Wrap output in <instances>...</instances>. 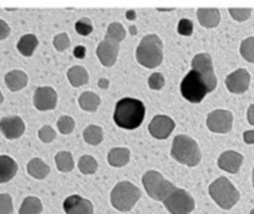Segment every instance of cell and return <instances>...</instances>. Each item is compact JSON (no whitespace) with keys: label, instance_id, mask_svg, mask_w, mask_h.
<instances>
[{"label":"cell","instance_id":"37","mask_svg":"<svg viewBox=\"0 0 254 214\" xmlns=\"http://www.w3.org/2000/svg\"><path fill=\"white\" fill-rule=\"evenodd\" d=\"M165 79L162 73H153L148 79V85L153 90H160L164 86Z\"/></svg>","mask_w":254,"mask_h":214},{"label":"cell","instance_id":"6","mask_svg":"<svg viewBox=\"0 0 254 214\" xmlns=\"http://www.w3.org/2000/svg\"><path fill=\"white\" fill-rule=\"evenodd\" d=\"M142 183L148 196L158 202L164 201L177 188L173 183L165 179L159 172H155V170H148L143 175Z\"/></svg>","mask_w":254,"mask_h":214},{"label":"cell","instance_id":"36","mask_svg":"<svg viewBox=\"0 0 254 214\" xmlns=\"http://www.w3.org/2000/svg\"><path fill=\"white\" fill-rule=\"evenodd\" d=\"M13 199L9 194H0V214H11L13 213Z\"/></svg>","mask_w":254,"mask_h":214},{"label":"cell","instance_id":"39","mask_svg":"<svg viewBox=\"0 0 254 214\" xmlns=\"http://www.w3.org/2000/svg\"><path fill=\"white\" fill-rule=\"evenodd\" d=\"M194 24L189 19H181L178 23V33L184 37H190L193 34Z\"/></svg>","mask_w":254,"mask_h":214},{"label":"cell","instance_id":"17","mask_svg":"<svg viewBox=\"0 0 254 214\" xmlns=\"http://www.w3.org/2000/svg\"><path fill=\"white\" fill-rule=\"evenodd\" d=\"M242 163H243V155L241 153L234 150H227L220 154L219 159H218V167L224 172L236 174L241 169Z\"/></svg>","mask_w":254,"mask_h":214},{"label":"cell","instance_id":"23","mask_svg":"<svg viewBox=\"0 0 254 214\" xmlns=\"http://www.w3.org/2000/svg\"><path fill=\"white\" fill-rule=\"evenodd\" d=\"M66 75H68L69 81H70V84L74 88L85 85L89 81V74H88L87 69L81 66L71 67L68 71V73H66Z\"/></svg>","mask_w":254,"mask_h":214},{"label":"cell","instance_id":"7","mask_svg":"<svg viewBox=\"0 0 254 214\" xmlns=\"http://www.w3.org/2000/svg\"><path fill=\"white\" fill-rule=\"evenodd\" d=\"M181 93L186 100L190 103H200L209 93L202 75L191 69L181 83Z\"/></svg>","mask_w":254,"mask_h":214},{"label":"cell","instance_id":"31","mask_svg":"<svg viewBox=\"0 0 254 214\" xmlns=\"http://www.w3.org/2000/svg\"><path fill=\"white\" fill-rule=\"evenodd\" d=\"M126 34H127L126 29H124V26L122 25L121 23H112L109 24V26H108L105 38L117 40V42L121 43L122 40H124V38H126Z\"/></svg>","mask_w":254,"mask_h":214},{"label":"cell","instance_id":"12","mask_svg":"<svg viewBox=\"0 0 254 214\" xmlns=\"http://www.w3.org/2000/svg\"><path fill=\"white\" fill-rule=\"evenodd\" d=\"M34 107L40 112L53 110L58 103V94L52 86H39L34 93Z\"/></svg>","mask_w":254,"mask_h":214},{"label":"cell","instance_id":"5","mask_svg":"<svg viewBox=\"0 0 254 214\" xmlns=\"http://www.w3.org/2000/svg\"><path fill=\"white\" fill-rule=\"evenodd\" d=\"M142 193L138 187L131 184L130 182L118 183L110 194L112 206L119 212H129L136 202L139 201Z\"/></svg>","mask_w":254,"mask_h":214},{"label":"cell","instance_id":"45","mask_svg":"<svg viewBox=\"0 0 254 214\" xmlns=\"http://www.w3.org/2000/svg\"><path fill=\"white\" fill-rule=\"evenodd\" d=\"M108 85H109V81L107 80V79H100L99 80V86L100 88H108Z\"/></svg>","mask_w":254,"mask_h":214},{"label":"cell","instance_id":"18","mask_svg":"<svg viewBox=\"0 0 254 214\" xmlns=\"http://www.w3.org/2000/svg\"><path fill=\"white\" fill-rule=\"evenodd\" d=\"M196 18L200 25L204 28H215L220 21V11L215 8H200L196 10Z\"/></svg>","mask_w":254,"mask_h":214},{"label":"cell","instance_id":"43","mask_svg":"<svg viewBox=\"0 0 254 214\" xmlns=\"http://www.w3.org/2000/svg\"><path fill=\"white\" fill-rule=\"evenodd\" d=\"M247 119H248V123L251 126H254V104H252L248 108V112H247Z\"/></svg>","mask_w":254,"mask_h":214},{"label":"cell","instance_id":"11","mask_svg":"<svg viewBox=\"0 0 254 214\" xmlns=\"http://www.w3.org/2000/svg\"><path fill=\"white\" fill-rule=\"evenodd\" d=\"M121 49V43L117 40L104 38L103 42L99 43L97 48V57L100 60V63L104 67H113L117 63Z\"/></svg>","mask_w":254,"mask_h":214},{"label":"cell","instance_id":"33","mask_svg":"<svg viewBox=\"0 0 254 214\" xmlns=\"http://www.w3.org/2000/svg\"><path fill=\"white\" fill-rule=\"evenodd\" d=\"M75 30L78 34L87 37L92 34L93 32V23L89 18H81L75 23Z\"/></svg>","mask_w":254,"mask_h":214},{"label":"cell","instance_id":"16","mask_svg":"<svg viewBox=\"0 0 254 214\" xmlns=\"http://www.w3.org/2000/svg\"><path fill=\"white\" fill-rule=\"evenodd\" d=\"M63 208L65 214H93L94 212L92 202L76 194L68 197L64 201Z\"/></svg>","mask_w":254,"mask_h":214},{"label":"cell","instance_id":"10","mask_svg":"<svg viewBox=\"0 0 254 214\" xmlns=\"http://www.w3.org/2000/svg\"><path fill=\"white\" fill-rule=\"evenodd\" d=\"M207 127L213 133H229L233 127V114L224 109L210 112L207 117Z\"/></svg>","mask_w":254,"mask_h":214},{"label":"cell","instance_id":"20","mask_svg":"<svg viewBox=\"0 0 254 214\" xmlns=\"http://www.w3.org/2000/svg\"><path fill=\"white\" fill-rule=\"evenodd\" d=\"M4 80L9 90L19 91L28 84V75L23 71H10L5 74Z\"/></svg>","mask_w":254,"mask_h":214},{"label":"cell","instance_id":"41","mask_svg":"<svg viewBox=\"0 0 254 214\" xmlns=\"http://www.w3.org/2000/svg\"><path fill=\"white\" fill-rule=\"evenodd\" d=\"M73 54L76 59H84V57L87 54V49H85L83 45H78V47H75V49L73 50Z\"/></svg>","mask_w":254,"mask_h":214},{"label":"cell","instance_id":"1","mask_svg":"<svg viewBox=\"0 0 254 214\" xmlns=\"http://www.w3.org/2000/svg\"><path fill=\"white\" fill-rule=\"evenodd\" d=\"M145 118V105L142 100L134 98H123L118 100L114 109V123L119 128L133 131L142 126Z\"/></svg>","mask_w":254,"mask_h":214},{"label":"cell","instance_id":"27","mask_svg":"<svg viewBox=\"0 0 254 214\" xmlns=\"http://www.w3.org/2000/svg\"><path fill=\"white\" fill-rule=\"evenodd\" d=\"M84 141L90 145H99L103 142V129L98 126H88L83 132Z\"/></svg>","mask_w":254,"mask_h":214},{"label":"cell","instance_id":"22","mask_svg":"<svg viewBox=\"0 0 254 214\" xmlns=\"http://www.w3.org/2000/svg\"><path fill=\"white\" fill-rule=\"evenodd\" d=\"M38 44H39V40L34 34H25L19 39L16 49L24 57H32L37 49Z\"/></svg>","mask_w":254,"mask_h":214},{"label":"cell","instance_id":"30","mask_svg":"<svg viewBox=\"0 0 254 214\" xmlns=\"http://www.w3.org/2000/svg\"><path fill=\"white\" fill-rule=\"evenodd\" d=\"M242 58L248 63H254V37H249L242 42L239 48Z\"/></svg>","mask_w":254,"mask_h":214},{"label":"cell","instance_id":"13","mask_svg":"<svg viewBox=\"0 0 254 214\" xmlns=\"http://www.w3.org/2000/svg\"><path fill=\"white\" fill-rule=\"evenodd\" d=\"M225 85L233 94H243L248 90L249 85H251V74L243 68L237 69L233 73L227 75Z\"/></svg>","mask_w":254,"mask_h":214},{"label":"cell","instance_id":"15","mask_svg":"<svg viewBox=\"0 0 254 214\" xmlns=\"http://www.w3.org/2000/svg\"><path fill=\"white\" fill-rule=\"evenodd\" d=\"M0 132L3 133L9 141L20 138L25 132V124L24 120L18 115H11V117H4L0 120Z\"/></svg>","mask_w":254,"mask_h":214},{"label":"cell","instance_id":"46","mask_svg":"<svg viewBox=\"0 0 254 214\" xmlns=\"http://www.w3.org/2000/svg\"><path fill=\"white\" fill-rule=\"evenodd\" d=\"M130 34L135 35L136 34V28L135 26H130Z\"/></svg>","mask_w":254,"mask_h":214},{"label":"cell","instance_id":"35","mask_svg":"<svg viewBox=\"0 0 254 214\" xmlns=\"http://www.w3.org/2000/svg\"><path fill=\"white\" fill-rule=\"evenodd\" d=\"M229 14H231L232 18L234 20L239 21H247L252 15V9L251 8H246V9H238V8H231L229 9Z\"/></svg>","mask_w":254,"mask_h":214},{"label":"cell","instance_id":"14","mask_svg":"<svg viewBox=\"0 0 254 214\" xmlns=\"http://www.w3.org/2000/svg\"><path fill=\"white\" fill-rule=\"evenodd\" d=\"M176 128V123L167 115H155L149 123V133L155 139H167Z\"/></svg>","mask_w":254,"mask_h":214},{"label":"cell","instance_id":"8","mask_svg":"<svg viewBox=\"0 0 254 214\" xmlns=\"http://www.w3.org/2000/svg\"><path fill=\"white\" fill-rule=\"evenodd\" d=\"M164 207L171 214H189L195 208L194 198L187 191L176 188L163 201Z\"/></svg>","mask_w":254,"mask_h":214},{"label":"cell","instance_id":"34","mask_svg":"<svg viewBox=\"0 0 254 214\" xmlns=\"http://www.w3.org/2000/svg\"><path fill=\"white\" fill-rule=\"evenodd\" d=\"M53 45L58 52H64V50L69 49L70 48V39H69L68 34L65 33H61L53 40Z\"/></svg>","mask_w":254,"mask_h":214},{"label":"cell","instance_id":"2","mask_svg":"<svg viewBox=\"0 0 254 214\" xmlns=\"http://www.w3.org/2000/svg\"><path fill=\"white\" fill-rule=\"evenodd\" d=\"M135 57L138 63L145 68L154 69L163 62V42L158 35L148 34L140 40Z\"/></svg>","mask_w":254,"mask_h":214},{"label":"cell","instance_id":"28","mask_svg":"<svg viewBox=\"0 0 254 214\" xmlns=\"http://www.w3.org/2000/svg\"><path fill=\"white\" fill-rule=\"evenodd\" d=\"M55 163L61 172L68 173L74 169L73 155L69 151H59L58 154L55 155Z\"/></svg>","mask_w":254,"mask_h":214},{"label":"cell","instance_id":"19","mask_svg":"<svg viewBox=\"0 0 254 214\" xmlns=\"http://www.w3.org/2000/svg\"><path fill=\"white\" fill-rule=\"evenodd\" d=\"M18 173V164L9 155H0V183H8Z\"/></svg>","mask_w":254,"mask_h":214},{"label":"cell","instance_id":"32","mask_svg":"<svg viewBox=\"0 0 254 214\" xmlns=\"http://www.w3.org/2000/svg\"><path fill=\"white\" fill-rule=\"evenodd\" d=\"M57 127H58L59 132L62 134H70L74 131V128H75V122L69 115H63V117L59 118Z\"/></svg>","mask_w":254,"mask_h":214},{"label":"cell","instance_id":"29","mask_svg":"<svg viewBox=\"0 0 254 214\" xmlns=\"http://www.w3.org/2000/svg\"><path fill=\"white\" fill-rule=\"evenodd\" d=\"M78 168L83 174H94L98 169V162L92 155H83L79 159Z\"/></svg>","mask_w":254,"mask_h":214},{"label":"cell","instance_id":"21","mask_svg":"<svg viewBox=\"0 0 254 214\" xmlns=\"http://www.w3.org/2000/svg\"><path fill=\"white\" fill-rule=\"evenodd\" d=\"M130 160V150L128 148H113L108 154V163L112 167L121 168Z\"/></svg>","mask_w":254,"mask_h":214},{"label":"cell","instance_id":"9","mask_svg":"<svg viewBox=\"0 0 254 214\" xmlns=\"http://www.w3.org/2000/svg\"><path fill=\"white\" fill-rule=\"evenodd\" d=\"M191 69L196 71L202 75L209 93L215 90L218 80L214 74L213 60L210 54H208V53H199V54H196L193 58V60H191Z\"/></svg>","mask_w":254,"mask_h":214},{"label":"cell","instance_id":"3","mask_svg":"<svg viewBox=\"0 0 254 214\" xmlns=\"http://www.w3.org/2000/svg\"><path fill=\"white\" fill-rule=\"evenodd\" d=\"M171 154L177 162L188 167H195L202 159L198 143L193 138L184 134H179L174 138Z\"/></svg>","mask_w":254,"mask_h":214},{"label":"cell","instance_id":"38","mask_svg":"<svg viewBox=\"0 0 254 214\" xmlns=\"http://www.w3.org/2000/svg\"><path fill=\"white\" fill-rule=\"evenodd\" d=\"M38 136H39V139L43 143H50V142H53L55 139L57 133H55V131L50 126H44L39 129Z\"/></svg>","mask_w":254,"mask_h":214},{"label":"cell","instance_id":"44","mask_svg":"<svg viewBox=\"0 0 254 214\" xmlns=\"http://www.w3.org/2000/svg\"><path fill=\"white\" fill-rule=\"evenodd\" d=\"M126 16H127V19H128V20H134V19H135V11L128 10L126 13Z\"/></svg>","mask_w":254,"mask_h":214},{"label":"cell","instance_id":"49","mask_svg":"<svg viewBox=\"0 0 254 214\" xmlns=\"http://www.w3.org/2000/svg\"><path fill=\"white\" fill-rule=\"evenodd\" d=\"M251 214H254V209H253V211H252V212H251Z\"/></svg>","mask_w":254,"mask_h":214},{"label":"cell","instance_id":"48","mask_svg":"<svg viewBox=\"0 0 254 214\" xmlns=\"http://www.w3.org/2000/svg\"><path fill=\"white\" fill-rule=\"evenodd\" d=\"M253 187H254V169H253Z\"/></svg>","mask_w":254,"mask_h":214},{"label":"cell","instance_id":"26","mask_svg":"<svg viewBox=\"0 0 254 214\" xmlns=\"http://www.w3.org/2000/svg\"><path fill=\"white\" fill-rule=\"evenodd\" d=\"M43 211V204L37 197H26L21 203L19 214H40Z\"/></svg>","mask_w":254,"mask_h":214},{"label":"cell","instance_id":"40","mask_svg":"<svg viewBox=\"0 0 254 214\" xmlns=\"http://www.w3.org/2000/svg\"><path fill=\"white\" fill-rule=\"evenodd\" d=\"M10 35V26L0 19V40H4Z\"/></svg>","mask_w":254,"mask_h":214},{"label":"cell","instance_id":"25","mask_svg":"<svg viewBox=\"0 0 254 214\" xmlns=\"http://www.w3.org/2000/svg\"><path fill=\"white\" fill-rule=\"evenodd\" d=\"M100 97L94 91H84L79 97V105L85 112H95L100 105Z\"/></svg>","mask_w":254,"mask_h":214},{"label":"cell","instance_id":"4","mask_svg":"<svg viewBox=\"0 0 254 214\" xmlns=\"http://www.w3.org/2000/svg\"><path fill=\"white\" fill-rule=\"evenodd\" d=\"M209 194L222 209L229 211L238 203L241 194L228 178L220 177L209 186Z\"/></svg>","mask_w":254,"mask_h":214},{"label":"cell","instance_id":"24","mask_svg":"<svg viewBox=\"0 0 254 214\" xmlns=\"http://www.w3.org/2000/svg\"><path fill=\"white\" fill-rule=\"evenodd\" d=\"M26 170L35 179H44L50 173V167L40 158H34L26 165Z\"/></svg>","mask_w":254,"mask_h":214},{"label":"cell","instance_id":"42","mask_svg":"<svg viewBox=\"0 0 254 214\" xmlns=\"http://www.w3.org/2000/svg\"><path fill=\"white\" fill-rule=\"evenodd\" d=\"M243 139L247 144H254V131L244 132Z\"/></svg>","mask_w":254,"mask_h":214},{"label":"cell","instance_id":"47","mask_svg":"<svg viewBox=\"0 0 254 214\" xmlns=\"http://www.w3.org/2000/svg\"><path fill=\"white\" fill-rule=\"evenodd\" d=\"M3 102H4V95L1 94V91H0V104H1Z\"/></svg>","mask_w":254,"mask_h":214}]
</instances>
